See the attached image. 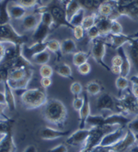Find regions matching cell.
I'll list each match as a JSON object with an SVG mask.
<instances>
[{
    "mask_svg": "<svg viewBox=\"0 0 138 152\" xmlns=\"http://www.w3.org/2000/svg\"><path fill=\"white\" fill-rule=\"evenodd\" d=\"M41 115L44 120L58 127L65 126L67 119V109L62 101L58 99H48L42 106Z\"/></svg>",
    "mask_w": 138,
    "mask_h": 152,
    "instance_id": "1",
    "label": "cell"
},
{
    "mask_svg": "<svg viewBox=\"0 0 138 152\" xmlns=\"http://www.w3.org/2000/svg\"><path fill=\"white\" fill-rule=\"evenodd\" d=\"M21 103L27 109H36L42 107L48 101L47 94L44 89H27L20 94Z\"/></svg>",
    "mask_w": 138,
    "mask_h": 152,
    "instance_id": "2",
    "label": "cell"
},
{
    "mask_svg": "<svg viewBox=\"0 0 138 152\" xmlns=\"http://www.w3.org/2000/svg\"><path fill=\"white\" fill-rule=\"evenodd\" d=\"M131 119L123 115L121 113H113L111 115H91L88 118L87 124L90 127L100 126H120L126 127L127 124L130 122Z\"/></svg>",
    "mask_w": 138,
    "mask_h": 152,
    "instance_id": "3",
    "label": "cell"
},
{
    "mask_svg": "<svg viewBox=\"0 0 138 152\" xmlns=\"http://www.w3.org/2000/svg\"><path fill=\"white\" fill-rule=\"evenodd\" d=\"M120 126H94L90 127L89 136L84 144L83 148L79 152H90L94 148L100 146L101 140L105 135L113 131Z\"/></svg>",
    "mask_w": 138,
    "mask_h": 152,
    "instance_id": "4",
    "label": "cell"
},
{
    "mask_svg": "<svg viewBox=\"0 0 138 152\" xmlns=\"http://www.w3.org/2000/svg\"><path fill=\"white\" fill-rule=\"evenodd\" d=\"M28 38L21 35L10 24L0 25V42L14 45H24Z\"/></svg>",
    "mask_w": 138,
    "mask_h": 152,
    "instance_id": "5",
    "label": "cell"
},
{
    "mask_svg": "<svg viewBox=\"0 0 138 152\" xmlns=\"http://www.w3.org/2000/svg\"><path fill=\"white\" fill-rule=\"evenodd\" d=\"M118 111L121 114L138 115V98L131 91H127L120 98H116Z\"/></svg>",
    "mask_w": 138,
    "mask_h": 152,
    "instance_id": "6",
    "label": "cell"
},
{
    "mask_svg": "<svg viewBox=\"0 0 138 152\" xmlns=\"http://www.w3.org/2000/svg\"><path fill=\"white\" fill-rule=\"evenodd\" d=\"M44 7L48 11H50V13L52 14V19H54V26H52V30L63 26L73 29L74 27L70 24V22L67 19L65 7H63L61 5L57 3H52L49 5L48 7Z\"/></svg>",
    "mask_w": 138,
    "mask_h": 152,
    "instance_id": "7",
    "label": "cell"
},
{
    "mask_svg": "<svg viewBox=\"0 0 138 152\" xmlns=\"http://www.w3.org/2000/svg\"><path fill=\"white\" fill-rule=\"evenodd\" d=\"M106 47H107V43L104 39H97L92 40V48L90 50L91 56L93 60L96 61L98 64L108 72H111V67H109L106 62L104 61V57L106 54Z\"/></svg>",
    "mask_w": 138,
    "mask_h": 152,
    "instance_id": "8",
    "label": "cell"
},
{
    "mask_svg": "<svg viewBox=\"0 0 138 152\" xmlns=\"http://www.w3.org/2000/svg\"><path fill=\"white\" fill-rule=\"evenodd\" d=\"M96 107L100 111L110 110L113 113H119L116 98L108 93L101 94L96 101Z\"/></svg>",
    "mask_w": 138,
    "mask_h": 152,
    "instance_id": "9",
    "label": "cell"
},
{
    "mask_svg": "<svg viewBox=\"0 0 138 152\" xmlns=\"http://www.w3.org/2000/svg\"><path fill=\"white\" fill-rule=\"evenodd\" d=\"M137 142L136 137L130 130L126 129L123 137L117 144L111 147L112 152H127L131 147H133Z\"/></svg>",
    "mask_w": 138,
    "mask_h": 152,
    "instance_id": "10",
    "label": "cell"
},
{
    "mask_svg": "<svg viewBox=\"0 0 138 152\" xmlns=\"http://www.w3.org/2000/svg\"><path fill=\"white\" fill-rule=\"evenodd\" d=\"M115 18H118L120 16H125L133 20H138V0H134L132 3L123 6L114 7Z\"/></svg>",
    "mask_w": 138,
    "mask_h": 152,
    "instance_id": "11",
    "label": "cell"
},
{
    "mask_svg": "<svg viewBox=\"0 0 138 152\" xmlns=\"http://www.w3.org/2000/svg\"><path fill=\"white\" fill-rule=\"evenodd\" d=\"M89 133L90 128H79L67 137L66 142L69 146H84L89 136Z\"/></svg>",
    "mask_w": 138,
    "mask_h": 152,
    "instance_id": "12",
    "label": "cell"
},
{
    "mask_svg": "<svg viewBox=\"0 0 138 152\" xmlns=\"http://www.w3.org/2000/svg\"><path fill=\"white\" fill-rule=\"evenodd\" d=\"M124 128L126 127H123V126H119L118 128H116L113 131L108 133L107 135H105L101 140V142L100 144V146L101 147H111L115 144H117L119 141L123 137L125 131Z\"/></svg>",
    "mask_w": 138,
    "mask_h": 152,
    "instance_id": "13",
    "label": "cell"
},
{
    "mask_svg": "<svg viewBox=\"0 0 138 152\" xmlns=\"http://www.w3.org/2000/svg\"><path fill=\"white\" fill-rule=\"evenodd\" d=\"M46 50H47V40L44 42H34L33 44L30 46H26L24 44L22 45L21 53H22V56L25 59L30 61L34 55Z\"/></svg>",
    "mask_w": 138,
    "mask_h": 152,
    "instance_id": "14",
    "label": "cell"
},
{
    "mask_svg": "<svg viewBox=\"0 0 138 152\" xmlns=\"http://www.w3.org/2000/svg\"><path fill=\"white\" fill-rule=\"evenodd\" d=\"M109 39L111 40V48L117 50L120 47H123L125 44H128L134 39H138V33L133 34V35H126V34H118V35H113L109 34L107 36Z\"/></svg>",
    "mask_w": 138,
    "mask_h": 152,
    "instance_id": "15",
    "label": "cell"
},
{
    "mask_svg": "<svg viewBox=\"0 0 138 152\" xmlns=\"http://www.w3.org/2000/svg\"><path fill=\"white\" fill-rule=\"evenodd\" d=\"M18 148L15 143L12 127L0 139V152H17Z\"/></svg>",
    "mask_w": 138,
    "mask_h": 152,
    "instance_id": "16",
    "label": "cell"
},
{
    "mask_svg": "<svg viewBox=\"0 0 138 152\" xmlns=\"http://www.w3.org/2000/svg\"><path fill=\"white\" fill-rule=\"evenodd\" d=\"M69 134H70V130L62 131V130H57V129L52 128L49 126H45L41 129L39 136L44 140H54V139H56L59 137L68 136Z\"/></svg>",
    "mask_w": 138,
    "mask_h": 152,
    "instance_id": "17",
    "label": "cell"
},
{
    "mask_svg": "<svg viewBox=\"0 0 138 152\" xmlns=\"http://www.w3.org/2000/svg\"><path fill=\"white\" fill-rule=\"evenodd\" d=\"M41 21L40 13H29L21 19V27L25 31L34 30Z\"/></svg>",
    "mask_w": 138,
    "mask_h": 152,
    "instance_id": "18",
    "label": "cell"
},
{
    "mask_svg": "<svg viewBox=\"0 0 138 152\" xmlns=\"http://www.w3.org/2000/svg\"><path fill=\"white\" fill-rule=\"evenodd\" d=\"M83 96H84V104L78 112L79 113V128L86 127L87 120L91 115L90 103H89V95L86 92H85Z\"/></svg>",
    "mask_w": 138,
    "mask_h": 152,
    "instance_id": "19",
    "label": "cell"
},
{
    "mask_svg": "<svg viewBox=\"0 0 138 152\" xmlns=\"http://www.w3.org/2000/svg\"><path fill=\"white\" fill-rule=\"evenodd\" d=\"M51 31H52V28H50L49 26L44 24L40 21L37 28L33 30L32 39L34 40V42H44L46 41Z\"/></svg>",
    "mask_w": 138,
    "mask_h": 152,
    "instance_id": "20",
    "label": "cell"
},
{
    "mask_svg": "<svg viewBox=\"0 0 138 152\" xmlns=\"http://www.w3.org/2000/svg\"><path fill=\"white\" fill-rule=\"evenodd\" d=\"M8 12H9V16L11 18V19H14V20L22 19L28 14L27 8L14 2L13 0H11L8 5Z\"/></svg>",
    "mask_w": 138,
    "mask_h": 152,
    "instance_id": "21",
    "label": "cell"
},
{
    "mask_svg": "<svg viewBox=\"0 0 138 152\" xmlns=\"http://www.w3.org/2000/svg\"><path fill=\"white\" fill-rule=\"evenodd\" d=\"M32 75H33V70H31L24 78L17 80V81L8 80L7 83H8L10 87L13 89V91H16V92L22 91V92H24L25 90H27L29 83L30 82L31 78H32Z\"/></svg>",
    "mask_w": 138,
    "mask_h": 152,
    "instance_id": "22",
    "label": "cell"
},
{
    "mask_svg": "<svg viewBox=\"0 0 138 152\" xmlns=\"http://www.w3.org/2000/svg\"><path fill=\"white\" fill-rule=\"evenodd\" d=\"M117 51H118V54L123 59V64L121 66V69H122L121 75L124 76V77H128L130 74V72H131L132 62L129 59L128 54L126 52V50L123 47H120L119 49H117Z\"/></svg>",
    "mask_w": 138,
    "mask_h": 152,
    "instance_id": "23",
    "label": "cell"
},
{
    "mask_svg": "<svg viewBox=\"0 0 138 152\" xmlns=\"http://www.w3.org/2000/svg\"><path fill=\"white\" fill-rule=\"evenodd\" d=\"M81 7L89 10L91 13H97L99 7L105 3H109L111 0H77Z\"/></svg>",
    "mask_w": 138,
    "mask_h": 152,
    "instance_id": "24",
    "label": "cell"
},
{
    "mask_svg": "<svg viewBox=\"0 0 138 152\" xmlns=\"http://www.w3.org/2000/svg\"><path fill=\"white\" fill-rule=\"evenodd\" d=\"M4 86V94L6 97V104L7 106V109L10 112H14L16 111V98H15V94L13 89L10 87L8 83H3Z\"/></svg>",
    "mask_w": 138,
    "mask_h": 152,
    "instance_id": "25",
    "label": "cell"
},
{
    "mask_svg": "<svg viewBox=\"0 0 138 152\" xmlns=\"http://www.w3.org/2000/svg\"><path fill=\"white\" fill-rule=\"evenodd\" d=\"M128 44L129 46L126 50V52L128 54L132 64L138 72V39L137 38L134 39Z\"/></svg>",
    "mask_w": 138,
    "mask_h": 152,
    "instance_id": "26",
    "label": "cell"
},
{
    "mask_svg": "<svg viewBox=\"0 0 138 152\" xmlns=\"http://www.w3.org/2000/svg\"><path fill=\"white\" fill-rule=\"evenodd\" d=\"M98 15V14H97ZM112 19L111 18H106V17H100L98 15L97 20H96V25L99 28L101 35L108 36L111 33V27Z\"/></svg>",
    "mask_w": 138,
    "mask_h": 152,
    "instance_id": "27",
    "label": "cell"
},
{
    "mask_svg": "<svg viewBox=\"0 0 138 152\" xmlns=\"http://www.w3.org/2000/svg\"><path fill=\"white\" fill-rule=\"evenodd\" d=\"M11 0H2L0 2V25L9 24L11 18L8 12V5Z\"/></svg>",
    "mask_w": 138,
    "mask_h": 152,
    "instance_id": "28",
    "label": "cell"
},
{
    "mask_svg": "<svg viewBox=\"0 0 138 152\" xmlns=\"http://www.w3.org/2000/svg\"><path fill=\"white\" fill-rule=\"evenodd\" d=\"M62 54H74L77 51V46L76 41L73 39H66L61 42Z\"/></svg>",
    "mask_w": 138,
    "mask_h": 152,
    "instance_id": "29",
    "label": "cell"
},
{
    "mask_svg": "<svg viewBox=\"0 0 138 152\" xmlns=\"http://www.w3.org/2000/svg\"><path fill=\"white\" fill-rule=\"evenodd\" d=\"M55 71L58 75L61 76V77L73 79L72 69L70 67V65L66 62H61V63L56 64V66L55 67Z\"/></svg>",
    "mask_w": 138,
    "mask_h": 152,
    "instance_id": "30",
    "label": "cell"
},
{
    "mask_svg": "<svg viewBox=\"0 0 138 152\" xmlns=\"http://www.w3.org/2000/svg\"><path fill=\"white\" fill-rule=\"evenodd\" d=\"M82 7L77 0H68L65 4V9H66V13L68 21Z\"/></svg>",
    "mask_w": 138,
    "mask_h": 152,
    "instance_id": "31",
    "label": "cell"
},
{
    "mask_svg": "<svg viewBox=\"0 0 138 152\" xmlns=\"http://www.w3.org/2000/svg\"><path fill=\"white\" fill-rule=\"evenodd\" d=\"M90 56H91L90 52L77 50V52H75L73 54V60H72L73 64L75 65L76 67H78L81 64L87 62Z\"/></svg>",
    "mask_w": 138,
    "mask_h": 152,
    "instance_id": "32",
    "label": "cell"
},
{
    "mask_svg": "<svg viewBox=\"0 0 138 152\" xmlns=\"http://www.w3.org/2000/svg\"><path fill=\"white\" fill-rule=\"evenodd\" d=\"M31 70H32V69H31V67H29V68H16V69L10 70L9 71V79L8 80L17 81V80H19V79H22Z\"/></svg>",
    "mask_w": 138,
    "mask_h": 152,
    "instance_id": "33",
    "label": "cell"
},
{
    "mask_svg": "<svg viewBox=\"0 0 138 152\" xmlns=\"http://www.w3.org/2000/svg\"><path fill=\"white\" fill-rule=\"evenodd\" d=\"M50 59H51V53L49 50H46L34 55L32 59H31V61H33L34 63L39 65H44V64H48Z\"/></svg>",
    "mask_w": 138,
    "mask_h": 152,
    "instance_id": "34",
    "label": "cell"
},
{
    "mask_svg": "<svg viewBox=\"0 0 138 152\" xmlns=\"http://www.w3.org/2000/svg\"><path fill=\"white\" fill-rule=\"evenodd\" d=\"M114 12V7L111 3H105V4H102L99 9H98V15L100 16V17H106V18H111V15L113 14Z\"/></svg>",
    "mask_w": 138,
    "mask_h": 152,
    "instance_id": "35",
    "label": "cell"
},
{
    "mask_svg": "<svg viewBox=\"0 0 138 152\" xmlns=\"http://www.w3.org/2000/svg\"><path fill=\"white\" fill-rule=\"evenodd\" d=\"M47 50L55 53L59 59L62 51H61V42L57 39H50L47 40Z\"/></svg>",
    "mask_w": 138,
    "mask_h": 152,
    "instance_id": "36",
    "label": "cell"
},
{
    "mask_svg": "<svg viewBox=\"0 0 138 152\" xmlns=\"http://www.w3.org/2000/svg\"><path fill=\"white\" fill-rule=\"evenodd\" d=\"M101 92V84L98 81H90L86 85V93L90 95H98Z\"/></svg>",
    "mask_w": 138,
    "mask_h": 152,
    "instance_id": "37",
    "label": "cell"
},
{
    "mask_svg": "<svg viewBox=\"0 0 138 152\" xmlns=\"http://www.w3.org/2000/svg\"><path fill=\"white\" fill-rule=\"evenodd\" d=\"M85 11H86V10H85L84 8L79 9L78 11L69 19V22L73 27L81 26L82 25L83 20H84L85 17H86V16H85Z\"/></svg>",
    "mask_w": 138,
    "mask_h": 152,
    "instance_id": "38",
    "label": "cell"
},
{
    "mask_svg": "<svg viewBox=\"0 0 138 152\" xmlns=\"http://www.w3.org/2000/svg\"><path fill=\"white\" fill-rule=\"evenodd\" d=\"M130 80L128 79V77H124V76L119 75L117 79L115 81V86L120 92L125 91L126 89L129 88L130 85Z\"/></svg>",
    "mask_w": 138,
    "mask_h": 152,
    "instance_id": "39",
    "label": "cell"
},
{
    "mask_svg": "<svg viewBox=\"0 0 138 152\" xmlns=\"http://www.w3.org/2000/svg\"><path fill=\"white\" fill-rule=\"evenodd\" d=\"M97 13H91V15H88L85 17L83 22H82V27L85 30H88L91 27L95 26L96 24V20H97Z\"/></svg>",
    "mask_w": 138,
    "mask_h": 152,
    "instance_id": "40",
    "label": "cell"
},
{
    "mask_svg": "<svg viewBox=\"0 0 138 152\" xmlns=\"http://www.w3.org/2000/svg\"><path fill=\"white\" fill-rule=\"evenodd\" d=\"M39 72L41 77H52L54 74V69L49 64H44L41 65Z\"/></svg>",
    "mask_w": 138,
    "mask_h": 152,
    "instance_id": "41",
    "label": "cell"
},
{
    "mask_svg": "<svg viewBox=\"0 0 138 152\" xmlns=\"http://www.w3.org/2000/svg\"><path fill=\"white\" fill-rule=\"evenodd\" d=\"M123 28L122 24L119 22L117 19H112L111 22V33L113 35H118V34H123Z\"/></svg>",
    "mask_w": 138,
    "mask_h": 152,
    "instance_id": "42",
    "label": "cell"
},
{
    "mask_svg": "<svg viewBox=\"0 0 138 152\" xmlns=\"http://www.w3.org/2000/svg\"><path fill=\"white\" fill-rule=\"evenodd\" d=\"M126 129L130 130L135 136L138 135V115H136L134 118L131 119L130 122L126 126Z\"/></svg>",
    "mask_w": 138,
    "mask_h": 152,
    "instance_id": "43",
    "label": "cell"
},
{
    "mask_svg": "<svg viewBox=\"0 0 138 152\" xmlns=\"http://www.w3.org/2000/svg\"><path fill=\"white\" fill-rule=\"evenodd\" d=\"M13 1L19 4L20 6L24 7L25 8L34 7L39 4V0H13Z\"/></svg>",
    "mask_w": 138,
    "mask_h": 152,
    "instance_id": "44",
    "label": "cell"
},
{
    "mask_svg": "<svg viewBox=\"0 0 138 152\" xmlns=\"http://www.w3.org/2000/svg\"><path fill=\"white\" fill-rule=\"evenodd\" d=\"M9 69L0 64V83H5L9 79Z\"/></svg>",
    "mask_w": 138,
    "mask_h": 152,
    "instance_id": "45",
    "label": "cell"
},
{
    "mask_svg": "<svg viewBox=\"0 0 138 152\" xmlns=\"http://www.w3.org/2000/svg\"><path fill=\"white\" fill-rule=\"evenodd\" d=\"M87 33H88L89 39L91 41L94 40V39H99L100 36L101 35V34H100V30H99V28H97L96 25L93 26V27H91L89 29H88V30H87Z\"/></svg>",
    "mask_w": 138,
    "mask_h": 152,
    "instance_id": "46",
    "label": "cell"
},
{
    "mask_svg": "<svg viewBox=\"0 0 138 152\" xmlns=\"http://www.w3.org/2000/svg\"><path fill=\"white\" fill-rule=\"evenodd\" d=\"M70 91L75 96H78L83 91V86L79 82H73L70 85Z\"/></svg>",
    "mask_w": 138,
    "mask_h": 152,
    "instance_id": "47",
    "label": "cell"
},
{
    "mask_svg": "<svg viewBox=\"0 0 138 152\" xmlns=\"http://www.w3.org/2000/svg\"><path fill=\"white\" fill-rule=\"evenodd\" d=\"M73 35L77 40H81L85 36V30L82 26H76L73 28Z\"/></svg>",
    "mask_w": 138,
    "mask_h": 152,
    "instance_id": "48",
    "label": "cell"
},
{
    "mask_svg": "<svg viewBox=\"0 0 138 152\" xmlns=\"http://www.w3.org/2000/svg\"><path fill=\"white\" fill-rule=\"evenodd\" d=\"M84 104V96H75V98H74L73 102H72V105H73V108L75 111H77L79 112V110L82 108Z\"/></svg>",
    "mask_w": 138,
    "mask_h": 152,
    "instance_id": "49",
    "label": "cell"
},
{
    "mask_svg": "<svg viewBox=\"0 0 138 152\" xmlns=\"http://www.w3.org/2000/svg\"><path fill=\"white\" fill-rule=\"evenodd\" d=\"M130 83H132V89L131 92L133 94L138 98V75H134L129 79Z\"/></svg>",
    "mask_w": 138,
    "mask_h": 152,
    "instance_id": "50",
    "label": "cell"
},
{
    "mask_svg": "<svg viewBox=\"0 0 138 152\" xmlns=\"http://www.w3.org/2000/svg\"><path fill=\"white\" fill-rule=\"evenodd\" d=\"M7 108V104H0V122H6V123H10L13 122L12 119H10L6 114H5V110Z\"/></svg>",
    "mask_w": 138,
    "mask_h": 152,
    "instance_id": "51",
    "label": "cell"
},
{
    "mask_svg": "<svg viewBox=\"0 0 138 152\" xmlns=\"http://www.w3.org/2000/svg\"><path fill=\"white\" fill-rule=\"evenodd\" d=\"M13 122L6 123V122H0V139L3 138L4 136L8 132V130L12 127Z\"/></svg>",
    "mask_w": 138,
    "mask_h": 152,
    "instance_id": "52",
    "label": "cell"
},
{
    "mask_svg": "<svg viewBox=\"0 0 138 152\" xmlns=\"http://www.w3.org/2000/svg\"><path fill=\"white\" fill-rule=\"evenodd\" d=\"M91 71V65L87 61L77 67V72L82 75H88Z\"/></svg>",
    "mask_w": 138,
    "mask_h": 152,
    "instance_id": "53",
    "label": "cell"
},
{
    "mask_svg": "<svg viewBox=\"0 0 138 152\" xmlns=\"http://www.w3.org/2000/svg\"><path fill=\"white\" fill-rule=\"evenodd\" d=\"M40 83H41V85L42 89L45 90V89L49 88L50 86L52 85V77H41Z\"/></svg>",
    "mask_w": 138,
    "mask_h": 152,
    "instance_id": "54",
    "label": "cell"
},
{
    "mask_svg": "<svg viewBox=\"0 0 138 152\" xmlns=\"http://www.w3.org/2000/svg\"><path fill=\"white\" fill-rule=\"evenodd\" d=\"M67 151H68V148L65 144H60L50 148L47 152H67Z\"/></svg>",
    "mask_w": 138,
    "mask_h": 152,
    "instance_id": "55",
    "label": "cell"
},
{
    "mask_svg": "<svg viewBox=\"0 0 138 152\" xmlns=\"http://www.w3.org/2000/svg\"><path fill=\"white\" fill-rule=\"evenodd\" d=\"M123 64V59L122 57L117 54V55H115L114 57H112L111 59V65H114V66H122Z\"/></svg>",
    "mask_w": 138,
    "mask_h": 152,
    "instance_id": "56",
    "label": "cell"
},
{
    "mask_svg": "<svg viewBox=\"0 0 138 152\" xmlns=\"http://www.w3.org/2000/svg\"><path fill=\"white\" fill-rule=\"evenodd\" d=\"M111 72L113 73V74H116V75H121V72H122V69L120 66H114V65H111Z\"/></svg>",
    "mask_w": 138,
    "mask_h": 152,
    "instance_id": "57",
    "label": "cell"
},
{
    "mask_svg": "<svg viewBox=\"0 0 138 152\" xmlns=\"http://www.w3.org/2000/svg\"><path fill=\"white\" fill-rule=\"evenodd\" d=\"M22 152H38L37 148L34 145H29L25 148V149Z\"/></svg>",
    "mask_w": 138,
    "mask_h": 152,
    "instance_id": "58",
    "label": "cell"
},
{
    "mask_svg": "<svg viewBox=\"0 0 138 152\" xmlns=\"http://www.w3.org/2000/svg\"><path fill=\"white\" fill-rule=\"evenodd\" d=\"M0 104H6V97L4 92H0Z\"/></svg>",
    "mask_w": 138,
    "mask_h": 152,
    "instance_id": "59",
    "label": "cell"
},
{
    "mask_svg": "<svg viewBox=\"0 0 138 152\" xmlns=\"http://www.w3.org/2000/svg\"><path fill=\"white\" fill-rule=\"evenodd\" d=\"M127 152H138V144H134L133 147H131L129 148V150L127 151Z\"/></svg>",
    "mask_w": 138,
    "mask_h": 152,
    "instance_id": "60",
    "label": "cell"
},
{
    "mask_svg": "<svg viewBox=\"0 0 138 152\" xmlns=\"http://www.w3.org/2000/svg\"><path fill=\"white\" fill-rule=\"evenodd\" d=\"M57 1L59 2V3H62V4H63V5H65L67 1H68V0H57Z\"/></svg>",
    "mask_w": 138,
    "mask_h": 152,
    "instance_id": "61",
    "label": "cell"
},
{
    "mask_svg": "<svg viewBox=\"0 0 138 152\" xmlns=\"http://www.w3.org/2000/svg\"><path fill=\"white\" fill-rule=\"evenodd\" d=\"M136 137V139H137V142H138V135L137 136H135Z\"/></svg>",
    "mask_w": 138,
    "mask_h": 152,
    "instance_id": "62",
    "label": "cell"
},
{
    "mask_svg": "<svg viewBox=\"0 0 138 152\" xmlns=\"http://www.w3.org/2000/svg\"><path fill=\"white\" fill-rule=\"evenodd\" d=\"M1 1H2V0H0V2H1Z\"/></svg>",
    "mask_w": 138,
    "mask_h": 152,
    "instance_id": "63",
    "label": "cell"
},
{
    "mask_svg": "<svg viewBox=\"0 0 138 152\" xmlns=\"http://www.w3.org/2000/svg\"><path fill=\"white\" fill-rule=\"evenodd\" d=\"M137 33H138V32H137Z\"/></svg>",
    "mask_w": 138,
    "mask_h": 152,
    "instance_id": "64",
    "label": "cell"
}]
</instances>
